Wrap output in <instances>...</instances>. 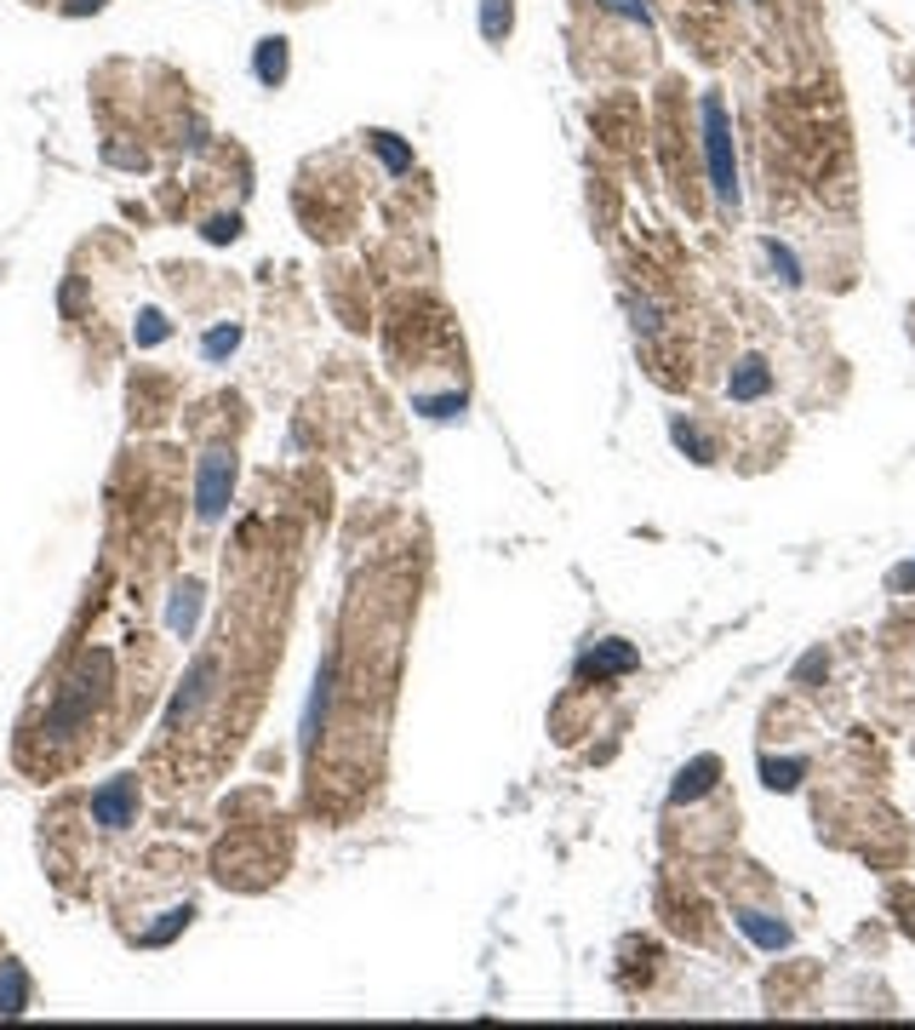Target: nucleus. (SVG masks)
<instances>
[{
    "mask_svg": "<svg viewBox=\"0 0 915 1030\" xmlns=\"http://www.w3.org/2000/svg\"><path fill=\"white\" fill-rule=\"evenodd\" d=\"M704 138H709V172H715V189L727 195H738V184H733V127H727V109H722V98H704Z\"/></svg>",
    "mask_w": 915,
    "mask_h": 1030,
    "instance_id": "obj_2",
    "label": "nucleus"
},
{
    "mask_svg": "<svg viewBox=\"0 0 915 1030\" xmlns=\"http://www.w3.org/2000/svg\"><path fill=\"white\" fill-rule=\"evenodd\" d=\"M367 143L384 155V167H389V172H412V149H407L401 138H395V132H367Z\"/></svg>",
    "mask_w": 915,
    "mask_h": 1030,
    "instance_id": "obj_10",
    "label": "nucleus"
},
{
    "mask_svg": "<svg viewBox=\"0 0 915 1030\" xmlns=\"http://www.w3.org/2000/svg\"><path fill=\"white\" fill-rule=\"evenodd\" d=\"M229 493H235V453H207L201 458V475H195V515L201 522H218L229 509Z\"/></svg>",
    "mask_w": 915,
    "mask_h": 1030,
    "instance_id": "obj_1",
    "label": "nucleus"
},
{
    "mask_svg": "<svg viewBox=\"0 0 915 1030\" xmlns=\"http://www.w3.org/2000/svg\"><path fill=\"white\" fill-rule=\"evenodd\" d=\"M29 1008V979L18 962H0V1013H23Z\"/></svg>",
    "mask_w": 915,
    "mask_h": 1030,
    "instance_id": "obj_6",
    "label": "nucleus"
},
{
    "mask_svg": "<svg viewBox=\"0 0 915 1030\" xmlns=\"http://www.w3.org/2000/svg\"><path fill=\"white\" fill-rule=\"evenodd\" d=\"M738 922H744L755 939H762V944H784V939H789V928H784V922H762V910H744Z\"/></svg>",
    "mask_w": 915,
    "mask_h": 1030,
    "instance_id": "obj_15",
    "label": "nucleus"
},
{
    "mask_svg": "<svg viewBox=\"0 0 915 1030\" xmlns=\"http://www.w3.org/2000/svg\"><path fill=\"white\" fill-rule=\"evenodd\" d=\"M29 7H47V0H29Z\"/></svg>",
    "mask_w": 915,
    "mask_h": 1030,
    "instance_id": "obj_19",
    "label": "nucleus"
},
{
    "mask_svg": "<svg viewBox=\"0 0 915 1030\" xmlns=\"http://www.w3.org/2000/svg\"><path fill=\"white\" fill-rule=\"evenodd\" d=\"M195 613H201V590L183 584L178 602H172V630H183V636H189V630H195Z\"/></svg>",
    "mask_w": 915,
    "mask_h": 1030,
    "instance_id": "obj_12",
    "label": "nucleus"
},
{
    "mask_svg": "<svg viewBox=\"0 0 915 1030\" xmlns=\"http://www.w3.org/2000/svg\"><path fill=\"white\" fill-rule=\"evenodd\" d=\"M715 773H722V762H715V756L693 762V767L682 773V784H675V802H693V796H704V790L715 784Z\"/></svg>",
    "mask_w": 915,
    "mask_h": 1030,
    "instance_id": "obj_8",
    "label": "nucleus"
},
{
    "mask_svg": "<svg viewBox=\"0 0 915 1030\" xmlns=\"http://www.w3.org/2000/svg\"><path fill=\"white\" fill-rule=\"evenodd\" d=\"M235 235H241V218H235V212L229 218H207V241L223 247V241H235Z\"/></svg>",
    "mask_w": 915,
    "mask_h": 1030,
    "instance_id": "obj_16",
    "label": "nucleus"
},
{
    "mask_svg": "<svg viewBox=\"0 0 915 1030\" xmlns=\"http://www.w3.org/2000/svg\"><path fill=\"white\" fill-rule=\"evenodd\" d=\"M509 23H515V7H509V0H481V34H487L493 47L509 34Z\"/></svg>",
    "mask_w": 915,
    "mask_h": 1030,
    "instance_id": "obj_11",
    "label": "nucleus"
},
{
    "mask_svg": "<svg viewBox=\"0 0 915 1030\" xmlns=\"http://www.w3.org/2000/svg\"><path fill=\"white\" fill-rule=\"evenodd\" d=\"M189 922H195V904L183 899V904L161 910V922H155V928H143V933H138V944H167V939H178Z\"/></svg>",
    "mask_w": 915,
    "mask_h": 1030,
    "instance_id": "obj_5",
    "label": "nucleus"
},
{
    "mask_svg": "<svg viewBox=\"0 0 915 1030\" xmlns=\"http://www.w3.org/2000/svg\"><path fill=\"white\" fill-rule=\"evenodd\" d=\"M87 12H103V0H69L63 18H87Z\"/></svg>",
    "mask_w": 915,
    "mask_h": 1030,
    "instance_id": "obj_18",
    "label": "nucleus"
},
{
    "mask_svg": "<svg viewBox=\"0 0 915 1030\" xmlns=\"http://www.w3.org/2000/svg\"><path fill=\"white\" fill-rule=\"evenodd\" d=\"M601 7H607V12H618V18H629V23H642V29L653 23V18H647V7H642V0H601Z\"/></svg>",
    "mask_w": 915,
    "mask_h": 1030,
    "instance_id": "obj_17",
    "label": "nucleus"
},
{
    "mask_svg": "<svg viewBox=\"0 0 915 1030\" xmlns=\"http://www.w3.org/2000/svg\"><path fill=\"white\" fill-rule=\"evenodd\" d=\"M635 664V647H589L584 653V670H629Z\"/></svg>",
    "mask_w": 915,
    "mask_h": 1030,
    "instance_id": "obj_13",
    "label": "nucleus"
},
{
    "mask_svg": "<svg viewBox=\"0 0 915 1030\" xmlns=\"http://www.w3.org/2000/svg\"><path fill=\"white\" fill-rule=\"evenodd\" d=\"M235 349H241V321H218V327L201 338V355H207L212 367H218V362H229Z\"/></svg>",
    "mask_w": 915,
    "mask_h": 1030,
    "instance_id": "obj_7",
    "label": "nucleus"
},
{
    "mask_svg": "<svg viewBox=\"0 0 915 1030\" xmlns=\"http://www.w3.org/2000/svg\"><path fill=\"white\" fill-rule=\"evenodd\" d=\"M167 333H172V327H167V315H161V309H138V327H132V338H138L143 349H149V344H161Z\"/></svg>",
    "mask_w": 915,
    "mask_h": 1030,
    "instance_id": "obj_14",
    "label": "nucleus"
},
{
    "mask_svg": "<svg viewBox=\"0 0 915 1030\" xmlns=\"http://www.w3.org/2000/svg\"><path fill=\"white\" fill-rule=\"evenodd\" d=\"M767 384H773V378H767L762 362H738V373H733L727 389H733V402H755V395H767Z\"/></svg>",
    "mask_w": 915,
    "mask_h": 1030,
    "instance_id": "obj_9",
    "label": "nucleus"
},
{
    "mask_svg": "<svg viewBox=\"0 0 915 1030\" xmlns=\"http://www.w3.org/2000/svg\"><path fill=\"white\" fill-rule=\"evenodd\" d=\"M252 75H258V87H287V75H292V52H287V41L281 34H269V41H258V52H252Z\"/></svg>",
    "mask_w": 915,
    "mask_h": 1030,
    "instance_id": "obj_4",
    "label": "nucleus"
},
{
    "mask_svg": "<svg viewBox=\"0 0 915 1030\" xmlns=\"http://www.w3.org/2000/svg\"><path fill=\"white\" fill-rule=\"evenodd\" d=\"M138 802H143V790H138L132 773L109 779V784L92 790V824H103V830H127V824H138Z\"/></svg>",
    "mask_w": 915,
    "mask_h": 1030,
    "instance_id": "obj_3",
    "label": "nucleus"
}]
</instances>
